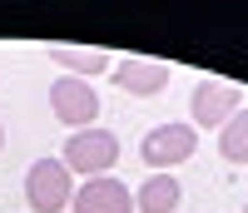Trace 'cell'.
Instances as JSON below:
<instances>
[{"label": "cell", "instance_id": "3957f363", "mask_svg": "<svg viewBox=\"0 0 248 213\" xmlns=\"http://www.w3.org/2000/svg\"><path fill=\"white\" fill-rule=\"evenodd\" d=\"M199 154V129L194 124H159V129H149L139 139V159L149 164V174H169L174 164H184V159H194Z\"/></svg>", "mask_w": 248, "mask_h": 213}, {"label": "cell", "instance_id": "7a4b0ae2", "mask_svg": "<svg viewBox=\"0 0 248 213\" xmlns=\"http://www.w3.org/2000/svg\"><path fill=\"white\" fill-rule=\"evenodd\" d=\"M75 198V174L65 168V159H35L25 168V203L35 213H65Z\"/></svg>", "mask_w": 248, "mask_h": 213}, {"label": "cell", "instance_id": "6da1fadb", "mask_svg": "<svg viewBox=\"0 0 248 213\" xmlns=\"http://www.w3.org/2000/svg\"><path fill=\"white\" fill-rule=\"evenodd\" d=\"M60 154H65L70 174H79V179H105L109 168L119 164V134H109V129H75Z\"/></svg>", "mask_w": 248, "mask_h": 213}, {"label": "cell", "instance_id": "8fae6325", "mask_svg": "<svg viewBox=\"0 0 248 213\" xmlns=\"http://www.w3.org/2000/svg\"><path fill=\"white\" fill-rule=\"evenodd\" d=\"M0 149H5V124H0Z\"/></svg>", "mask_w": 248, "mask_h": 213}, {"label": "cell", "instance_id": "ba28073f", "mask_svg": "<svg viewBox=\"0 0 248 213\" xmlns=\"http://www.w3.org/2000/svg\"><path fill=\"white\" fill-rule=\"evenodd\" d=\"M50 60L65 75H75V79H90V75H105L114 60H109V50H99V45H50L45 50Z\"/></svg>", "mask_w": 248, "mask_h": 213}, {"label": "cell", "instance_id": "8992f818", "mask_svg": "<svg viewBox=\"0 0 248 213\" xmlns=\"http://www.w3.org/2000/svg\"><path fill=\"white\" fill-rule=\"evenodd\" d=\"M70 213H134V188H124L114 174L85 179L79 194L70 198Z\"/></svg>", "mask_w": 248, "mask_h": 213}, {"label": "cell", "instance_id": "9c48e42d", "mask_svg": "<svg viewBox=\"0 0 248 213\" xmlns=\"http://www.w3.org/2000/svg\"><path fill=\"white\" fill-rule=\"evenodd\" d=\"M179 198H184V188L174 174H149L134 188V213H174Z\"/></svg>", "mask_w": 248, "mask_h": 213}, {"label": "cell", "instance_id": "30bf717a", "mask_svg": "<svg viewBox=\"0 0 248 213\" xmlns=\"http://www.w3.org/2000/svg\"><path fill=\"white\" fill-rule=\"evenodd\" d=\"M218 154L229 159V164H238V168L248 164V109H238V114L218 129Z\"/></svg>", "mask_w": 248, "mask_h": 213}, {"label": "cell", "instance_id": "5b68a950", "mask_svg": "<svg viewBox=\"0 0 248 213\" xmlns=\"http://www.w3.org/2000/svg\"><path fill=\"white\" fill-rule=\"evenodd\" d=\"M243 109V99L233 84L223 79H199L194 94H189V114H194V129H223L233 114Z\"/></svg>", "mask_w": 248, "mask_h": 213}, {"label": "cell", "instance_id": "277c9868", "mask_svg": "<svg viewBox=\"0 0 248 213\" xmlns=\"http://www.w3.org/2000/svg\"><path fill=\"white\" fill-rule=\"evenodd\" d=\"M50 114L60 124H70V134L75 129H94V119H99V94H94V84L90 79H75V75H60L50 84Z\"/></svg>", "mask_w": 248, "mask_h": 213}, {"label": "cell", "instance_id": "52a82bcc", "mask_svg": "<svg viewBox=\"0 0 248 213\" xmlns=\"http://www.w3.org/2000/svg\"><path fill=\"white\" fill-rule=\"evenodd\" d=\"M109 79L119 84L124 94L149 99V94H164V90H169V65H164V60H144V55H124Z\"/></svg>", "mask_w": 248, "mask_h": 213}, {"label": "cell", "instance_id": "7c38bea8", "mask_svg": "<svg viewBox=\"0 0 248 213\" xmlns=\"http://www.w3.org/2000/svg\"><path fill=\"white\" fill-rule=\"evenodd\" d=\"M243 213H248V203H243Z\"/></svg>", "mask_w": 248, "mask_h": 213}]
</instances>
